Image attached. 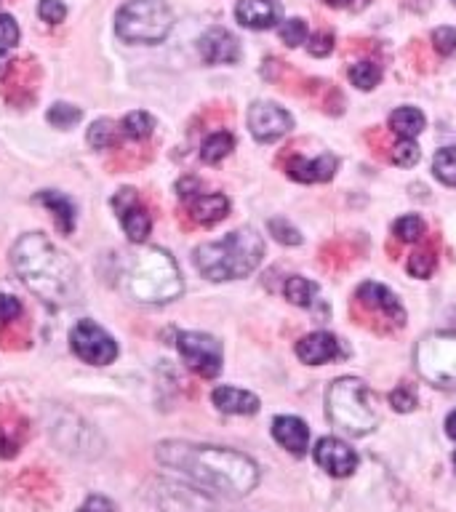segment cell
Masks as SVG:
<instances>
[{
	"label": "cell",
	"mask_w": 456,
	"mask_h": 512,
	"mask_svg": "<svg viewBox=\"0 0 456 512\" xmlns=\"http://www.w3.org/2000/svg\"><path fill=\"white\" fill-rule=\"evenodd\" d=\"M283 294L291 304L296 307H312L315 304V296H318V286L312 280L302 278V275H291L283 286Z\"/></svg>",
	"instance_id": "cb8c5ba5"
},
{
	"label": "cell",
	"mask_w": 456,
	"mask_h": 512,
	"mask_svg": "<svg viewBox=\"0 0 456 512\" xmlns=\"http://www.w3.org/2000/svg\"><path fill=\"white\" fill-rule=\"evenodd\" d=\"M360 307H366L368 312H376L382 315L387 323H395V326H403L406 323V310L403 304L398 302V296L392 294L390 288H384L382 283H363L355 294Z\"/></svg>",
	"instance_id": "4fadbf2b"
},
{
	"label": "cell",
	"mask_w": 456,
	"mask_h": 512,
	"mask_svg": "<svg viewBox=\"0 0 456 512\" xmlns=\"http://www.w3.org/2000/svg\"><path fill=\"white\" fill-rule=\"evenodd\" d=\"M198 51L206 64H235L240 59V43L230 30L211 27L200 35Z\"/></svg>",
	"instance_id": "9a60e30c"
},
{
	"label": "cell",
	"mask_w": 456,
	"mask_h": 512,
	"mask_svg": "<svg viewBox=\"0 0 456 512\" xmlns=\"http://www.w3.org/2000/svg\"><path fill=\"white\" fill-rule=\"evenodd\" d=\"M120 291L139 304H166L179 299L184 291L182 272L174 256L158 246L134 248L120 259L118 272Z\"/></svg>",
	"instance_id": "3957f363"
},
{
	"label": "cell",
	"mask_w": 456,
	"mask_h": 512,
	"mask_svg": "<svg viewBox=\"0 0 456 512\" xmlns=\"http://www.w3.org/2000/svg\"><path fill=\"white\" fill-rule=\"evenodd\" d=\"M280 40L286 43V46L296 48L302 46L304 40H307V22L294 16V19H286V22L280 24Z\"/></svg>",
	"instance_id": "1f68e13d"
},
{
	"label": "cell",
	"mask_w": 456,
	"mask_h": 512,
	"mask_svg": "<svg viewBox=\"0 0 456 512\" xmlns=\"http://www.w3.org/2000/svg\"><path fill=\"white\" fill-rule=\"evenodd\" d=\"M232 147H235V139H232L230 131H216V134H211L203 142V147H200V158H203V163H222L227 155L232 152Z\"/></svg>",
	"instance_id": "d4e9b609"
},
{
	"label": "cell",
	"mask_w": 456,
	"mask_h": 512,
	"mask_svg": "<svg viewBox=\"0 0 456 512\" xmlns=\"http://www.w3.org/2000/svg\"><path fill=\"white\" fill-rule=\"evenodd\" d=\"M296 355L302 363L307 366H323V363H331V360L342 358V342L336 339L334 334H328V331H315V334L302 336L299 342H296Z\"/></svg>",
	"instance_id": "2e32d148"
},
{
	"label": "cell",
	"mask_w": 456,
	"mask_h": 512,
	"mask_svg": "<svg viewBox=\"0 0 456 512\" xmlns=\"http://www.w3.org/2000/svg\"><path fill=\"white\" fill-rule=\"evenodd\" d=\"M35 200H38V203H43L48 211H54V219H56V224H59V230L72 232V227H75V206H72V200L67 198V195H62V192H54V190H46V192H40Z\"/></svg>",
	"instance_id": "603a6c76"
},
{
	"label": "cell",
	"mask_w": 456,
	"mask_h": 512,
	"mask_svg": "<svg viewBox=\"0 0 456 512\" xmlns=\"http://www.w3.org/2000/svg\"><path fill=\"white\" fill-rule=\"evenodd\" d=\"M235 16L248 30H270L280 22V6L275 0H238Z\"/></svg>",
	"instance_id": "e0dca14e"
},
{
	"label": "cell",
	"mask_w": 456,
	"mask_h": 512,
	"mask_svg": "<svg viewBox=\"0 0 456 512\" xmlns=\"http://www.w3.org/2000/svg\"><path fill=\"white\" fill-rule=\"evenodd\" d=\"M446 432H448V435H451V438L456 440V411H454V414H448V419H446Z\"/></svg>",
	"instance_id": "ee69618b"
},
{
	"label": "cell",
	"mask_w": 456,
	"mask_h": 512,
	"mask_svg": "<svg viewBox=\"0 0 456 512\" xmlns=\"http://www.w3.org/2000/svg\"><path fill=\"white\" fill-rule=\"evenodd\" d=\"M112 208L118 211V219L123 224V230H126L128 240L131 243H144L147 235L152 230V219H150V211L139 203L134 190H120L115 198H112Z\"/></svg>",
	"instance_id": "7c38bea8"
},
{
	"label": "cell",
	"mask_w": 456,
	"mask_h": 512,
	"mask_svg": "<svg viewBox=\"0 0 456 512\" xmlns=\"http://www.w3.org/2000/svg\"><path fill=\"white\" fill-rule=\"evenodd\" d=\"M176 347H179L184 363L203 379H214L222 371V344L216 342L211 334L184 331V334L176 336Z\"/></svg>",
	"instance_id": "9c48e42d"
},
{
	"label": "cell",
	"mask_w": 456,
	"mask_h": 512,
	"mask_svg": "<svg viewBox=\"0 0 456 512\" xmlns=\"http://www.w3.org/2000/svg\"><path fill=\"white\" fill-rule=\"evenodd\" d=\"M38 16L48 24H59L64 22V16H67V6H64L62 0H40Z\"/></svg>",
	"instance_id": "74e56055"
},
{
	"label": "cell",
	"mask_w": 456,
	"mask_h": 512,
	"mask_svg": "<svg viewBox=\"0 0 456 512\" xmlns=\"http://www.w3.org/2000/svg\"><path fill=\"white\" fill-rule=\"evenodd\" d=\"M174 27V11L163 0H128L115 14V32L134 46H155Z\"/></svg>",
	"instance_id": "8992f818"
},
{
	"label": "cell",
	"mask_w": 456,
	"mask_h": 512,
	"mask_svg": "<svg viewBox=\"0 0 456 512\" xmlns=\"http://www.w3.org/2000/svg\"><path fill=\"white\" fill-rule=\"evenodd\" d=\"M326 3L336 8H350V11H360L368 6V0H326Z\"/></svg>",
	"instance_id": "7bdbcfd3"
},
{
	"label": "cell",
	"mask_w": 456,
	"mask_h": 512,
	"mask_svg": "<svg viewBox=\"0 0 456 512\" xmlns=\"http://www.w3.org/2000/svg\"><path fill=\"white\" fill-rule=\"evenodd\" d=\"M432 171L440 182L456 187V147H443L432 160Z\"/></svg>",
	"instance_id": "83f0119b"
},
{
	"label": "cell",
	"mask_w": 456,
	"mask_h": 512,
	"mask_svg": "<svg viewBox=\"0 0 456 512\" xmlns=\"http://www.w3.org/2000/svg\"><path fill=\"white\" fill-rule=\"evenodd\" d=\"M11 267L48 307H67L78 299V267L40 232H27L16 240L11 248Z\"/></svg>",
	"instance_id": "7a4b0ae2"
},
{
	"label": "cell",
	"mask_w": 456,
	"mask_h": 512,
	"mask_svg": "<svg viewBox=\"0 0 456 512\" xmlns=\"http://www.w3.org/2000/svg\"><path fill=\"white\" fill-rule=\"evenodd\" d=\"M432 270H435V256L427 248H419V251L411 254V259H408V272L411 275H416V278H430Z\"/></svg>",
	"instance_id": "836d02e7"
},
{
	"label": "cell",
	"mask_w": 456,
	"mask_h": 512,
	"mask_svg": "<svg viewBox=\"0 0 456 512\" xmlns=\"http://www.w3.org/2000/svg\"><path fill=\"white\" fill-rule=\"evenodd\" d=\"M315 462L334 478H347L358 470V454L339 438H320L315 446Z\"/></svg>",
	"instance_id": "5bb4252c"
},
{
	"label": "cell",
	"mask_w": 456,
	"mask_h": 512,
	"mask_svg": "<svg viewBox=\"0 0 456 512\" xmlns=\"http://www.w3.org/2000/svg\"><path fill=\"white\" fill-rule=\"evenodd\" d=\"M390 403L395 411H400V414H408V411H414L416 408V395L414 390H408L406 384L403 387H398L395 392H390Z\"/></svg>",
	"instance_id": "f35d334b"
},
{
	"label": "cell",
	"mask_w": 456,
	"mask_h": 512,
	"mask_svg": "<svg viewBox=\"0 0 456 512\" xmlns=\"http://www.w3.org/2000/svg\"><path fill=\"white\" fill-rule=\"evenodd\" d=\"M270 235H275V240L278 243H286V246H299L302 243V235H299V230L296 227H291V224L286 222V219H270Z\"/></svg>",
	"instance_id": "d590c367"
},
{
	"label": "cell",
	"mask_w": 456,
	"mask_h": 512,
	"mask_svg": "<svg viewBox=\"0 0 456 512\" xmlns=\"http://www.w3.org/2000/svg\"><path fill=\"white\" fill-rule=\"evenodd\" d=\"M70 347L88 366H110L118 358V344L99 323L80 320L70 331Z\"/></svg>",
	"instance_id": "ba28073f"
},
{
	"label": "cell",
	"mask_w": 456,
	"mask_h": 512,
	"mask_svg": "<svg viewBox=\"0 0 456 512\" xmlns=\"http://www.w3.org/2000/svg\"><path fill=\"white\" fill-rule=\"evenodd\" d=\"M334 48V35L331 32H315L312 38H307V51L312 56H328Z\"/></svg>",
	"instance_id": "ab89813d"
},
{
	"label": "cell",
	"mask_w": 456,
	"mask_h": 512,
	"mask_svg": "<svg viewBox=\"0 0 456 512\" xmlns=\"http://www.w3.org/2000/svg\"><path fill=\"white\" fill-rule=\"evenodd\" d=\"M214 406L222 411V414H235V416H251L259 411V398L254 392L240 390V387H216Z\"/></svg>",
	"instance_id": "ffe728a7"
},
{
	"label": "cell",
	"mask_w": 456,
	"mask_h": 512,
	"mask_svg": "<svg viewBox=\"0 0 456 512\" xmlns=\"http://www.w3.org/2000/svg\"><path fill=\"white\" fill-rule=\"evenodd\" d=\"M350 80L352 86H358L360 91H371V88L379 86L382 80V67L371 59H363V62L352 64L350 67Z\"/></svg>",
	"instance_id": "4316f807"
},
{
	"label": "cell",
	"mask_w": 456,
	"mask_h": 512,
	"mask_svg": "<svg viewBox=\"0 0 456 512\" xmlns=\"http://www.w3.org/2000/svg\"><path fill=\"white\" fill-rule=\"evenodd\" d=\"M419 158H422V152H419V147H416L414 139H398V142L392 144L390 160L395 163V166L411 168L419 163Z\"/></svg>",
	"instance_id": "f546056e"
},
{
	"label": "cell",
	"mask_w": 456,
	"mask_h": 512,
	"mask_svg": "<svg viewBox=\"0 0 456 512\" xmlns=\"http://www.w3.org/2000/svg\"><path fill=\"white\" fill-rule=\"evenodd\" d=\"M432 46L443 56H451L456 51V30L454 27H438L432 32Z\"/></svg>",
	"instance_id": "8d00e7d4"
},
{
	"label": "cell",
	"mask_w": 456,
	"mask_h": 512,
	"mask_svg": "<svg viewBox=\"0 0 456 512\" xmlns=\"http://www.w3.org/2000/svg\"><path fill=\"white\" fill-rule=\"evenodd\" d=\"M248 128L259 142H275L294 128V118H291V112H286L278 104L256 102L248 110Z\"/></svg>",
	"instance_id": "8fae6325"
},
{
	"label": "cell",
	"mask_w": 456,
	"mask_h": 512,
	"mask_svg": "<svg viewBox=\"0 0 456 512\" xmlns=\"http://www.w3.org/2000/svg\"><path fill=\"white\" fill-rule=\"evenodd\" d=\"M336 166H339V160H336L334 155H320V158L315 160L294 158L286 166V171L291 179H296V182L312 184V182H328V179L334 176Z\"/></svg>",
	"instance_id": "d6986e66"
},
{
	"label": "cell",
	"mask_w": 456,
	"mask_h": 512,
	"mask_svg": "<svg viewBox=\"0 0 456 512\" xmlns=\"http://www.w3.org/2000/svg\"><path fill=\"white\" fill-rule=\"evenodd\" d=\"M392 232H395V238L403 240V243H419L424 235L422 216H416V214L400 216L398 222L392 224Z\"/></svg>",
	"instance_id": "f1b7e54d"
},
{
	"label": "cell",
	"mask_w": 456,
	"mask_h": 512,
	"mask_svg": "<svg viewBox=\"0 0 456 512\" xmlns=\"http://www.w3.org/2000/svg\"><path fill=\"white\" fill-rule=\"evenodd\" d=\"M230 211V200L224 198L222 192H208V195H195L190 203L192 219L203 227H211V224L222 222L224 216Z\"/></svg>",
	"instance_id": "44dd1931"
},
{
	"label": "cell",
	"mask_w": 456,
	"mask_h": 512,
	"mask_svg": "<svg viewBox=\"0 0 456 512\" xmlns=\"http://www.w3.org/2000/svg\"><path fill=\"white\" fill-rule=\"evenodd\" d=\"M48 123L51 126H59V128H72L83 118V112L78 107H72V104H54L51 110H48Z\"/></svg>",
	"instance_id": "d6a6232c"
},
{
	"label": "cell",
	"mask_w": 456,
	"mask_h": 512,
	"mask_svg": "<svg viewBox=\"0 0 456 512\" xmlns=\"http://www.w3.org/2000/svg\"><path fill=\"white\" fill-rule=\"evenodd\" d=\"M163 467L182 472L203 491L222 496H246L259 483V467L240 451L222 446H198L184 440H166L155 448Z\"/></svg>",
	"instance_id": "6da1fadb"
},
{
	"label": "cell",
	"mask_w": 456,
	"mask_h": 512,
	"mask_svg": "<svg viewBox=\"0 0 456 512\" xmlns=\"http://www.w3.org/2000/svg\"><path fill=\"white\" fill-rule=\"evenodd\" d=\"M19 43V24L14 22V16L0 14V56L11 51Z\"/></svg>",
	"instance_id": "e575fe53"
},
{
	"label": "cell",
	"mask_w": 456,
	"mask_h": 512,
	"mask_svg": "<svg viewBox=\"0 0 456 512\" xmlns=\"http://www.w3.org/2000/svg\"><path fill=\"white\" fill-rule=\"evenodd\" d=\"M326 414L328 419L339 427L342 432L360 438L368 432L376 430L379 414L374 408V395L360 379L344 376L336 379L326 392Z\"/></svg>",
	"instance_id": "5b68a950"
},
{
	"label": "cell",
	"mask_w": 456,
	"mask_h": 512,
	"mask_svg": "<svg viewBox=\"0 0 456 512\" xmlns=\"http://www.w3.org/2000/svg\"><path fill=\"white\" fill-rule=\"evenodd\" d=\"M454 3H456V0H454Z\"/></svg>",
	"instance_id": "bcb514c9"
},
{
	"label": "cell",
	"mask_w": 456,
	"mask_h": 512,
	"mask_svg": "<svg viewBox=\"0 0 456 512\" xmlns=\"http://www.w3.org/2000/svg\"><path fill=\"white\" fill-rule=\"evenodd\" d=\"M416 371L440 390H456V331H435L416 344Z\"/></svg>",
	"instance_id": "52a82bcc"
},
{
	"label": "cell",
	"mask_w": 456,
	"mask_h": 512,
	"mask_svg": "<svg viewBox=\"0 0 456 512\" xmlns=\"http://www.w3.org/2000/svg\"><path fill=\"white\" fill-rule=\"evenodd\" d=\"M78 512H115V504L107 499V496H88L86 502L80 504V510Z\"/></svg>",
	"instance_id": "b9f144b4"
},
{
	"label": "cell",
	"mask_w": 456,
	"mask_h": 512,
	"mask_svg": "<svg viewBox=\"0 0 456 512\" xmlns=\"http://www.w3.org/2000/svg\"><path fill=\"white\" fill-rule=\"evenodd\" d=\"M272 438L278 440L283 448H288L294 456H304L307 454V443H310V430L299 416H275Z\"/></svg>",
	"instance_id": "ac0fdd59"
},
{
	"label": "cell",
	"mask_w": 456,
	"mask_h": 512,
	"mask_svg": "<svg viewBox=\"0 0 456 512\" xmlns=\"http://www.w3.org/2000/svg\"><path fill=\"white\" fill-rule=\"evenodd\" d=\"M152 128H155V118L144 110L128 112L126 118L120 120V134L126 136V139H134V142L147 139L152 134Z\"/></svg>",
	"instance_id": "484cf974"
},
{
	"label": "cell",
	"mask_w": 456,
	"mask_h": 512,
	"mask_svg": "<svg viewBox=\"0 0 456 512\" xmlns=\"http://www.w3.org/2000/svg\"><path fill=\"white\" fill-rule=\"evenodd\" d=\"M152 502L158 504L160 512H214V502L195 483L187 486L176 480H155Z\"/></svg>",
	"instance_id": "30bf717a"
},
{
	"label": "cell",
	"mask_w": 456,
	"mask_h": 512,
	"mask_svg": "<svg viewBox=\"0 0 456 512\" xmlns=\"http://www.w3.org/2000/svg\"><path fill=\"white\" fill-rule=\"evenodd\" d=\"M264 240L251 227H240L224 235L222 240L203 243L192 251L195 270L208 280H238L246 278L262 264Z\"/></svg>",
	"instance_id": "277c9868"
},
{
	"label": "cell",
	"mask_w": 456,
	"mask_h": 512,
	"mask_svg": "<svg viewBox=\"0 0 456 512\" xmlns=\"http://www.w3.org/2000/svg\"><path fill=\"white\" fill-rule=\"evenodd\" d=\"M424 115L416 107H398L390 115V131L398 134V139H416L424 131Z\"/></svg>",
	"instance_id": "7402d4cb"
},
{
	"label": "cell",
	"mask_w": 456,
	"mask_h": 512,
	"mask_svg": "<svg viewBox=\"0 0 456 512\" xmlns=\"http://www.w3.org/2000/svg\"><path fill=\"white\" fill-rule=\"evenodd\" d=\"M88 144L94 150H107L115 144V123L112 120H94L88 128Z\"/></svg>",
	"instance_id": "4dcf8cb0"
},
{
	"label": "cell",
	"mask_w": 456,
	"mask_h": 512,
	"mask_svg": "<svg viewBox=\"0 0 456 512\" xmlns=\"http://www.w3.org/2000/svg\"><path fill=\"white\" fill-rule=\"evenodd\" d=\"M454 467H456V451H454Z\"/></svg>",
	"instance_id": "f6af8a7d"
},
{
	"label": "cell",
	"mask_w": 456,
	"mask_h": 512,
	"mask_svg": "<svg viewBox=\"0 0 456 512\" xmlns=\"http://www.w3.org/2000/svg\"><path fill=\"white\" fill-rule=\"evenodd\" d=\"M22 315V304H19V299H14V296L8 294H0V326L3 323H11V320H16Z\"/></svg>",
	"instance_id": "60d3db41"
}]
</instances>
